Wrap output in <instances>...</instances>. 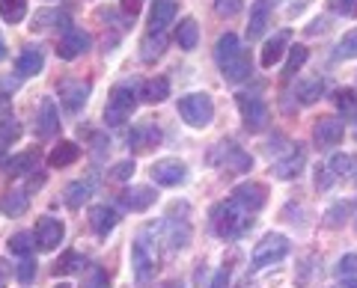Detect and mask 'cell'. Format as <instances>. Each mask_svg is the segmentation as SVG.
I'll return each instance as SVG.
<instances>
[{
  "instance_id": "cell-34",
  "label": "cell",
  "mask_w": 357,
  "mask_h": 288,
  "mask_svg": "<svg viewBox=\"0 0 357 288\" xmlns=\"http://www.w3.org/2000/svg\"><path fill=\"white\" fill-rule=\"evenodd\" d=\"M307 57H310V51L304 45H292V48H289V60L283 65V77H295V72L304 69Z\"/></svg>"
},
{
  "instance_id": "cell-45",
  "label": "cell",
  "mask_w": 357,
  "mask_h": 288,
  "mask_svg": "<svg viewBox=\"0 0 357 288\" xmlns=\"http://www.w3.org/2000/svg\"><path fill=\"white\" fill-rule=\"evenodd\" d=\"M337 273L340 276H357V253H345L337 264Z\"/></svg>"
},
{
  "instance_id": "cell-37",
  "label": "cell",
  "mask_w": 357,
  "mask_h": 288,
  "mask_svg": "<svg viewBox=\"0 0 357 288\" xmlns=\"http://www.w3.org/2000/svg\"><path fill=\"white\" fill-rule=\"evenodd\" d=\"M354 167H357V158H354V154H333L331 163H328V170H331L333 175H351Z\"/></svg>"
},
{
  "instance_id": "cell-48",
  "label": "cell",
  "mask_w": 357,
  "mask_h": 288,
  "mask_svg": "<svg viewBox=\"0 0 357 288\" xmlns=\"http://www.w3.org/2000/svg\"><path fill=\"white\" fill-rule=\"evenodd\" d=\"M325 30H328V18H316V21H312V24L307 27L310 36H319V33H325Z\"/></svg>"
},
{
  "instance_id": "cell-3",
  "label": "cell",
  "mask_w": 357,
  "mask_h": 288,
  "mask_svg": "<svg viewBox=\"0 0 357 288\" xmlns=\"http://www.w3.org/2000/svg\"><path fill=\"white\" fill-rule=\"evenodd\" d=\"M155 262H158V232H155V226H143L131 243V268L140 282H146L155 273V268H158Z\"/></svg>"
},
{
  "instance_id": "cell-47",
  "label": "cell",
  "mask_w": 357,
  "mask_h": 288,
  "mask_svg": "<svg viewBox=\"0 0 357 288\" xmlns=\"http://www.w3.org/2000/svg\"><path fill=\"white\" fill-rule=\"evenodd\" d=\"M119 9L122 13H126L128 18H134L143 9V0H119Z\"/></svg>"
},
{
  "instance_id": "cell-39",
  "label": "cell",
  "mask_w": 357,
  "mask_h": 288,
  "mask_svg": "<svg viewBox=\"0 0 357 288\" xmlns=\"http://www.w3.org/2000/svg\"><path fill=\"white\" fill-rule=\"evenodd\" d=\"M337 57H342V60L357 57V27H354V30H349V33H345V36L340 39V45H337Z\"/></svg>"
},
{
  "instance_id": "cell-50",
  "label": "cell",
  "mask_w": 357,
  "mask_h": 288,
  "mask_svg": "<svg viewBox=\"0 0 357 288\" xmlns=\"http://www.w3.org/2000/svg\"><path fill=\"white\" fill-rule=\"evenodd\" d=\"M9 273H13V268L6 264V259H0V288H6L9 282Z\"/></svg>"
},
{
  "instance_id": "cell-13",
  "label": "cell",
  "mask_w": 357,
  "mask_h": 288,
  "mask_svg": "<svg viewBox=\"0 0 357 288\" xmlns=\"http://www.w3.org/2000/svg\"><path fill=\"white\" fill-rule=\"evenodd\" d=\"M89 48H93V39H89V33L69 27V30H66V36L60 39V51L57 54H60V60L72 63V60L81 57V54H86Z\"/></svg>"
},
{
  "instance_id": "cell-53",
  "label": "cell",
  "mask_w": 357,
  "mask_h": 288,
  "mask_svg": "<svg viewBox=\"0 0 357 288\" xmlns=\"http://www.w3.org/2000/svg\"><path fill=\"white\" fill-rule=\"evenodd\" d=\"M316 184H319V187H331V175H328V173H319V175H316Z\"/></svg>"
},
{
  "instance_id": "cell-52",
  "label": "cell",
  "mask_w": 357,
  "mask_h": 288,
  "mask_svg": "<svg viewBox=\"0 0 357 288\" xmlns=\"http://www.w3.org/2000/svg\"><path fill=\"white\" fill-rule=\"evenodd\" d=\"M15 90H18V81H9V77L0 81V93H15Z\"/></svg>"
},
{
  "instance_id": "cell-20",
  "label": "cell",
  "mask_w": 357,
  "mask_h": 288,
  "mask_svg": "<svg viewBox=\"0 0 357 288\" xmlns=\"http://www.w3.org/2000/svg\"><path fill=\"white\" fill-rule=\"evenodd\" d=\"M268 18H271V3H268V0H253V6H250V24H248V39L250 42L262 39V33L268 27Z\"/></svg>"
},
{
  "instance_id": "cell-56",
  "label": "cell",
  "mask_w": 357,
  "mask_h": 288,
  "mask_svg": "<svg viewBox=\"0 0 357 288\" xmlns=\"http://www.w3.org/2000/svg\"><path fill=\"white\" fill-rule=\"evenodd\" d=\"M158 288H182L178 282H164V285H158Z\"/></svg>"
},
{
  "instance_id": "cell-18",
  "label": "cell",
  "mask_w": 357,
  "mask_h": 288,
  "mask_svg": "<svg viewBox=\"0 0 357 288\" xmlns=\"http://www.w3.org/2000/svg\"><path fill=\"white\" fill-rule=\"evenodd\" d=\"M155 193L152 187H146V184H137V187H128V191H122L119 193V202L128 208V211H146V208L155 202Z\"/></svg>"
},
{
  "instance_id": "cell-46",
  "label": "cell",
  "mask_w": 357,
  "mask_h": 288,
  "mask_svg": "<svg viewBox=\"0 0 357 288\" xmlns=\"http://www.w3.org/2000/svg\"><path fill=\"white\" fill-rule=\"evenodd\" d=\"M134 175V161H119L114 170H110V179H116V182H128Z\"/></svg>"
},
{
  "instance_id": "cell-17",
  "label": "cell",
  "mask_w": 357,
  "mask_h": 288,
  "mask_svg": "<svg viewBox=\"0 0 357 288\" xmlns=\"http://www.w3.org/2000/svg\"><path fill=\"white\" fill-rule=\"evenodd\" d=\"M119 223V214L114 211V208H107V205H93L89 208V226H93V232L98 238H107L110 232L116 229Z\"/></svg>"
},
{
  "instance_id": "cell-19",
  "label": "cell",
  "mask_w": 357,
  "mask_h": 288,
  "mask_svg": "<svg viewBox=\"0 0 357 288\" xmlns=\"http://www.w3.org/2000/svg\"><path fill=\"white\" fill-rule=\"evenodd\" d=\"M304 161H307V152H304V146L298 143V146L289 152V158H283V161L274 163V175H277V179H283V182L295 179V175H301V170H304Z\"/></svg>"
},
{
  "instance_id": "cell-30",
  "label": "cell",
  "mask_w": 357,
  "mask_h": 288,
  "mask_svg": "<svg viewBox=\"0 0 357 288\" xmlns=\"http://www.w3.org/2000/svg\"><path fill=\"white\" fill-rule=\"evenodd\" d=\"M164 48H167V39L161 36V33H149V36L140 42V60L143 63H155L164 54Z\"/></svg>"
},
{
  "instance_id": "cell-32",
  "label": "cell",
  "mask_w": 357,
  "mask_h": 288,
  "mask_svg": "<svg viewBox=\"0 0 357 288\" xmlns=\"http://www.w3.org/2000/svg\"><path fill=\"white\" fill-rule=\"evenodd\" d=\"M27 15V0H0V18L6 24H18Z\"/></svg>"
},
{
  "instance_id": "cell-11",
  "label": "cell",
  "mask_w": 357,
  "mask_h": 288,
  "mask_svg": "<svg viewBox=\"0 0 357 288\" xmlns=\"http://www.w3.org/2000/svg\"><path fill=\"white\" fill-rule=\"evenodd\" d=\"M60 102L66 110H72V113H77L86 102H89V93H93V86H89L86 81H75V77H66V81H60Z\"/></svg>"
},
{
  "instance_id": "cell-40",
  "label": "cell",
  "mask_w": 357,
  "mask_h": 288,
  "mask_svg": "<svg viewBox=\"0 0 357 288\" xmlns=\"http://www.w3.org/2000/svg\"><path fill=\"white\" fill-rule=\"evenodd\" d=\"M128 143H134V149H146V146H152V143H158V131L137 128V131H131L128 134Z\"/></svg>"
},
{
  "instance_id": "cell-9",
  "label": "cell",
  "mask_w": 357,
  "mask_h": 288,
  "mask_svg": "<svg viewBox=\"0 0 357 288\" xmlns=\"http://www.w3.org/2000/svg\"><path fill=\"white\" fill-rule=\"evenodd\" d=\"M66 235V229L57 217H51V214H45L36 220V229H33V241H36V247L42 253H51V250H57L60 247V241Z\"/></svg>"
},
{
  "instance_id": "cell-28",
  "label": "cell",
  "mask_w": 357,
  "mask_h": 288,
  "mask_svg": "<svg viewBox=\"0 0 357 288\" xmlns=\"http://www.w3.org/2000/svg\"><path fill=\"white\" fill-rule=\"evenodd\" d=\"M176 42H178V48H182V51H194V48H197V42H199V27H197L194 18H182V21H178V27H176Z\"/></svg>"
},
{
  "instance_id": "cell-38",
  "label": "cell",
  "mask_w": 357,
  "mask_h": 288,
  "mask_svg": "<svg viewBox=\"0 0 357 288\" xmlns=\"http://www.w3.org/2000/svg\"><path fill=\"white\" fill-rule=\"evenodd\" d=\"M81 264H84V256L81 253H75V250H69V253H63L60 256V262H57V268H54V273H75V271H81Z\"/></svg>"
},
{
  "instance_id": "cell-26",
  "label": "cell",
  "mask_w": 357,
  "mask_h": 288,
  "mask_svg": "<svg viewBox=\"0 0 357 288\" xmlns=\"http://www.w3.org/2000/svg\"><path fill=\"white\" fill-rule=\"evenodd\" d=\"M325 90H328V81L325 77H310V81H301L298 83V102L301 104H316L321 95H325Z\"/></svg>"
},
{
  "instance_id": "cell-15",
  "label": "cell",
  "mask_w": 357,
  "mask_h": 288,
  "mask_svg": "<svg viewBox=\"0 0 357 288\" xmlns=\"http://www.w3.org/2000/svg\"><path fill=\"white\" fill-rule=\"evenodd\" d=\"M232 199H238L244 208H250V211L256 214L265 205V199H268V187L262 182H244V184H238L236 191H232Z\"/></svg>"
},
{
  "instance_id": "cell-36",
  "label": "cell",
  "mask_w": 357,
  "mask_h": 288,
  "mask_svg": "<svg viewBox=\"0 0 357 288\" xmlns=\"http://www.w3.org/2000/svg\"><path fill=\"white\" fill-rule=\"evenodd\" d=\"M354 211V202H337L333 208H328V214H325V226H331V229H337V226H342L345 220H349V214Z\"/></svg>"
},
{
  "instance_id": "cell-4",
  "label": "cell",
  "mask_w": 357,
  "mask_h": 288,
  "mask_svg": "<svg viewBox=\"0 0 357 288\" xmlns=\"http://www.w3.org/2000/svg\"><path fill=\"white\" fill-rule=\"evenodd\" d=\"M178 116L191 128H208L215 119V102L206 93H188L178 98Z\"/></svg>"
},
{
  "instance_id": "cell-14",
  "label": "cell",
  "mask_w": 357,
  "mask_h": 288,
  "mask_svg": "<svg viewBox=\"0 0 357 288\" xmlns=\"http://www.w3.org/2000/svg\"><path fill=\"white\" fill-rule=\"evenodd\" d=\"M161 241L167 243V250L170 253L185 250V243L191 241V226H188V220L178 223V217H167L164 226H161Z\"/></svg>"
},
{
  "instance_id": "cell-29",
  "label": "cell",
  "mask_w": 357,
  "mask_h": 288,
  "mask_svg": "<svg viewBox=\"0 0 357 288\" xmlns=\"http://www.w3.org/2000/svg\"><path fill=\"white\" fill-rule=\"evenodd\" d=\"M167 98H170V81L167 77H152V81L143 83V102L161 104Z\"/></svg>"
},
{
  "instance_id": "cell-1",
  "label": "cell",
  "mask_w": 357,
  "mask_h": 288,
  "mask_svg": "<svg viewBox=\"0 0 357 288\" xmlns=\"http://www.w3.org/2000/svg\"><path fill=\"white\" fill-rule=\"evenodd\" d=\"M215 60H218V69L223 74V81L229 83H241L253 74V63H250V54L241 48V42L236 33H223L215 45Z\"/></svg>"
},
{
  "instance_id": "cell-35",
  "label": "cell",
  "mask_w": 357,
  "mask_h": 288,
  "mask_svg": "<svg viewBox=\"0 0 357 288\" xmlns=\"http://www.w3.org/2000/svg\"><path fill=\"white\" fill-rule=\"evenodd\" d=\"M6 247H9V253H15V256H30L33 253V247H36V241H33V235L30 232H15L13 238L6 241Z\"/></svg>"
},
{
  "instance_id": "cell-51",
  "label": "cell",
  "mask_w": 357,
  "mask_h": 288,
  "mask_svg": "<svg viewBox=\"0 0 357 288\" xmlns=\"http://www.w3.org/2000/svg\"><path fill=\"white\" fill-rule=\"evenodd\" d=\"M310 0H292V6H289V15H298V13H304Z\"/></svg>"
},
{
  "instance_id": "cell-55",
  "label": "cell",
  "mask_w": 357,
  "mask_h": 288,
  "mask_svg": "<svg viewBox=\"0 0 357 288\" xmlns=\"http://www.w3.org/2000/svg\"><path fill=\"white\" fill-rule=\"evenodd\" d=\"M0 60H6V45H3V39H0Z\"/></svg>"
},
{
  "instance_id": "cell-54",
  "label": "cell",
  "mask_w": 357,
  "mask_h": 288,
  "mask_svg": "<svg viewBox=\"0 0 357 288\" xmlns=\"http://www.w3.org/2000/svg\"><path fill=\"white\" fill-rule=\"evenodd\" d=\"M340 288H357V276H345V280L340 282Z\"/></svg>"
},
{
  "instance_id": "cell-2",
  "label": "cell",
  "mask_w": 357,
  "mask_h": 288,
  "mask_svg": "<svg viewBox=\"0 0 357 288\" xmlns=\"http://www.w3.org/2000/svg\"><path fill=\"white\" fill-rule=\"evenodd\" d=\"M253 226V211L250 208H244L238 199H227V202L215 205V211H211V229L218 232L220 238H241L244 232Z\"/></svg>"
},
{
  "instance_id": "cell-44",
  "label": "cell",
  "mask_w": 357,
  "mask_h": 288,
  "mask_svg": "<svg viewBox=\"0 0 357 288\" xmlns=\"http://www.w3.org/2000/svg\"><path fill=\"white\" fill-rule=\"evenodd\" d=\"M15 276H18V282H21V285H30V282H33V276H36V262L27 256V259L15 268Z\"/></svg>"
},
{
  "instance_id": "cell-10",
  "label": "cell",
  "mask_w": 357,
  "mask_h": 288,
  "mask_svg": "<svg viewBox=\"0 0 357 288\" xmlns=\"http://www.w3.org/2000/svg\"><path fill=\"white\" fill-rule=\"evenodd\" d=\"M152 182L155 184H164V187H176V184H182L188 179V170H185V163L178 161V158H161V161H155L152 163Z\"/></svg>"
},
{
  "instance_id": "cell-6",
  "label": "cell",
  "mask_w": 357,
  "mask_h": 288,
  "mask_svg": "<svg viewBox=\"0 0 357 288\" xmlns=\"http://www.w3.org/2000/svg\"><path fill=\"white\" fill-rule=\"evenodd\" d=\"M236 104H238V113H241V122L244 128L253 131V134H259V131L268 128V122H271V110L262 98L256 95H248V93H238L236 95Z\"/></svg>"
},
{
  "instance_id": "cell-24",
  "label": "cell",
  "mask_w": 357,
  "mask_h": 288,
  "mask_svg": "<svg viewBox=\"0 0 357 288\" xmlns=\"http://www.w3.org/2000/svg\"><path fill=\"white\" fill-rule=\"evenodd\" d=\"M286 45H289V33L283 30V33H277L274 39H268L265 42V48H262V57H259V63H262V69H271V65H277L283 60V54H286Z\"/></svg>"
},
{
  "instance_id": "cell-12",
  "label": "cell",
  "mask_w": 357,
  "mask_h": 288,
  "mask_svg": "<svg viewBox=\"0 0 357 288\" xmlns=\"http://www.w3.org/2000/svg\"><path fill=\"white\" fill-rule=\"evenodd\" d=\"M342 137H345V125L333 116H321V119H316V125H312V143H316L319 149L337 146Z\"/></svg>"
},
{
  "instance_id": "cell-23",
  "label": "cell",
  "mask_w": 357,
  "mask_h": 288,
  "mask_svg": "<svg viewBox=\"0 0 357 288\" xmlns=\"http://www.w3.org/2000/svg\"><path fill=\"white\" fill-rule=\"evenodd\" d=\"M77 158H81V146H77V143H72V140H63V143H57V146L51 149L48 167H54V170L69 167V163H75Z\"/></svg>"
},
{
  "instance_id": "cell-33",
  "label": "cell",
  "mask_w": 357,
  "mask_h": 288,
  "mask_svg": "<svg viewBox=\"0 0 357 288\" xmlns=\"http://www.w3.org/2000/svg\"><path fill=\"white\" fill-rule=\"evenodd\" d=\"M18 137H21V125L15 119H3L0 122V154H6L9 149L18 143Z\"/></svg>"
},
{
  "instance_id": "cell-22",
  "label": "cell",
  "mask_w": 357,
  "mask_h": 288,
  "mask_svg": "<svg viewBox=\"0 0 357 288\" xmlns=\"http://www.w3.org/2000/svg\"><path fill=\"white\" fill-rule=\"evenodd\" d=\"M176 18V3L173 0H155L152 13H149V30L152 33H164L170 27V21Z\"/></svg>"
},
{
  "instance_id": "cell-31",
  "label": "cell",
  "mask_w": 357,
  "mask_h": 288,
  "mask_svg": "<svg viewBox=\"0 0 357 288\" xmlns=\"http://www.w3.org/2000/svg\"><path fill=\"white\" fill-rule=\"evenodd\" d=\"M89 196H93V184H89V182H72L69 187H66L63 199H66V205H69V208H81Z\"/></svg>"
},
{
  "instance_id": "cell-5",
  "label": "cell",
  "mask_w": 357,
  "mask_h": 288,
  "mask_svg": "<svg viewBox=\"0 0 357 288\" xmlns=\"http://www.w3.org/2000/svg\"><path fill=\"white\" fill-rule=\"evenodd\" d=\"M137 107V90L131 83H116L110 90V98H107V107H105V122L107 125H126V119L134 113Z\"/></svg>"
},
{
  "instance_id": "cell-27",
  "label": "cell",
  "mask_w": 357,
  "mask_h": 288,
  "mask_svg": "<svg viewBox=\"0 0 357 288\" xmlns=\"http://www.w3.org/2000/svg\"><path fill=\"white\" fill-rule=\"evenodd\" d=\"M36 163H39L36 152H21V154H13L9 161H3L0 167H3V173H9V175H24L30 170H36Z\"/></svg>"
},
{
  "instance_id": "cell-58",
  "label": "cell",
  "mask_w": 357,
  "mask_h": 288,
  "mask_svg": "<svg viewBox=\"0 0 357 288\" xmlns=\"http://www.w3.org/2000/svg\"><path fill=\"white\" fill-rule=\"evenodd\" d=\"M93 288H107V282H98V285H93Z\"/></svg>"
},
{
  "instance_id": "cell-21",
  "label": "cell",
  "mask_w": 357,
  "mask_h": 288,
  "mask_svg": "<svg viewBox=\"0 0 357 288\" xmlns=\"http://www.w3.org/2000/svg\"><path fill=\"white\" fill-rule=\"evenodd\" d=\"M42 65H45V54L39 45H27L24 51L18 54V60H15V72L21 77H30V74H39L42 72Z\"/></svg>"
},
{
  "instance_id": "cell-16",
  "label": "cell",
  "mask_w": 357,
  "mask_h": 288,
  "mask_svg": "<svg viewBox=\"0 0 357 288\" xmlns=\"http://www.w3.org/2000/svg\"><path fill=\"white\" fill-rule=\"evenodd\" d=\"M60 131V113L54 98H42L39 104V116H36V134L39 137H54Z\"/></svg>"
},
{
  "instance_id": "cell-25",
  "label": "cell",
  "mask_w": 357,
  "mask_h": 288,
  "mask_svg": "<svg viewBox=\"0 0 357 288\" xmlns=\"http://www.w3.org/2000/svg\"><path fill=\"white\" fill-rule=\"evenodd\" d=\"M27 205H30L27 191H9L0 196V214H6V217H21L27 211Z\"/></svg>"
},
{
  "instance_id": "cell-41",
  "label": "cell",
  "mask_w": 357,
  "mask_h": 288,
  "mask_svg": "<svg viewBox=\"0 0 357 288\" xmlns=\"http://www.w3.org/2000/svg\"><path fill=\"white\" fill-rule=\"evenodd\" d=\"M333 102H337V107L342 110L345 116L357 113V93H354V90H340V93H337V98H333Z\"/></svg>"
},
{
  "instance_id": "cell-42",
  "label": "cell",
  "mask_w": 357,
  "mask_h": 288,
  "mask_svg": "<svg viewBox=\"0 0 357 288\" xmlns=\"http://www.w3.org/2000/svg\"><path fill=\"white\" fill-rule=\"evenodd\" d=\"M241 0H215V13L220 15V18H236L238 13H241Z\"/></svg>"
},
{
  "instance_id": "cell-8",
  "label": "cell",
  "mask_w": 357,
  "mask_h": 288,
  "mask_svg": "<svg viewBox=\"0 0 357 288\" xmlns=\"http://www.w3.org/2000/svg\"><path fill=\"white\" fill-rule=\"evenodd\" d=\"M286 256H289V238L271 232L253 247V268H268V264H277Z\"/></svg>"
},
{
  "instance_id": "cell-57",
  "label": "cell",
  "mask_w": 357,
  "mask_h": 288,
  "mask_svg": "<svg viewBox=\"0 0 357 288\" xmlns=\"http://www.w3.org/2000/svg\"><path fill=\"white\" fill-rule=\"evenodd\" d=\"M57 288H72V285H69V282H60V285H57Z\"/></svg>"
},
{
  "instance_id": "cell-59",
  "label": "cell",
  "mask_w": 357,
  "mask_h": 288,
  "mask_svg": "<svg viewBox=\"0 0 357 288\" xmlns=\"http://www.w3.org/2000/svg\"><path fill=\"white\" fill-rule=\"evenodd\" d=\"M354 140H357V128H354Z\"/></svg>"
},
{
  "instance_id": "cell-7",
  "label": "cell",
  "mask_w": 357,
  "mask_h": 288,
  "mask_svg": "<svg viewBox=\"0 0 357 288\" xmlns=\"http://www.w3.org/2000/svg\"><path fill=\"white\" fill-rule=\"evenodd\" d=\"M208 163H215V167H227L232 173H248L253 167V158L241 146H236V143L223 140L208 152Z\"/></svg>"
},
{
  "instance_id": "cell-43",
  "label": "cell",
  "mask_w": 357,
  "mask_h": 288,
  "mask_svg": "<svg viewBox=\"0 0 357 288\" xmlns=\"http://www.w3.org/2000/svg\"><path fill=\"white\" fill-rule=\"evenodd\" d=\"M331 13L345 15V18H357V0H331Z\"/></svg>"
},
{
  "instance_id": "cell-49",
  "label": "cell",
  "mask_w": 357,
  "mask_h": 288,
  "mask_svg": "<svg viewBox=\"0 0 357 288\" xmlns=\"http://www.w3.org/2000/svg\"><path fill=\"white\" fill-rule=\"evenodd\" d=\"M208 288H229V273H227V271L215 273V280H211V285H208Z\"/></svg>"
}]
</instances>
